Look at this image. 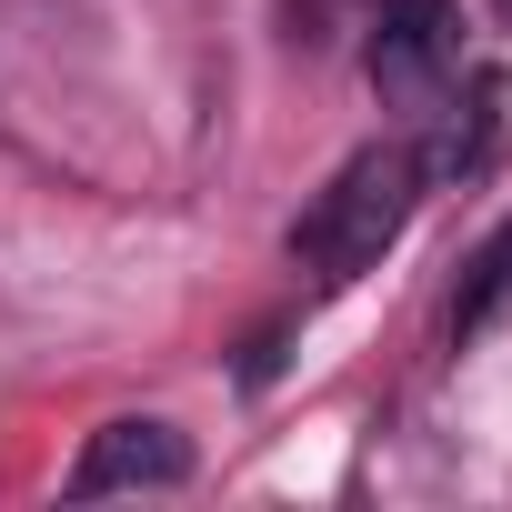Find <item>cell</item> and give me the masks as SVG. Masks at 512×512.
I'll list each match as a JSON object with an SVG mask.
<instances>
[{"instance_id":"4","label":"cell","mask_w":512,"mask_h":512,"mask_svg":"<svg viewBox=\"0 0 512 512\" xmlns=\"http://www.w3.org/2000/svg\"><path fill=\"white\" fill-rule=\"evenodd\" d=\"M512 312V221L472 251V272H462V292H452V342H472V332H492Z\"/></svg>"},{"instance_id":"2","label":"cell","mask_w":512,"mask_h":512,"mask_svg":"<svg viewBox=\"0 0 512 512\" xmlns=\"http://www.w3.org/2000/svg\"><path fill=\"white\" fill-rule=\"evenodd\" d=\"M372 91L402 121H442L462 91V21L452 0H392L382 31H372Z\"/></svg>"},{"instance_id":"3","label":"cell","mask_w":512,"mask_h":512,"mask_svg":"<svg viewBox=\"0 0 512 512\" xmlns=\"http://www.w3.org/2000/svg\"><path fill=\"white\" fill-rule=\"evenodd\" d=\"M171 482H191V442L171 422H101L81 442V462H71L81 502H101V492H171Z\"/></svg>"},{"instance_id":"1","label":"cell","mask_w":512,"mask_h":512,"mask_svg":"<svg viewBox=\"0 0 512 512\" xmlns=\"http://www.w3.org/2000/svg\"><path fill=\"white\" fill-rule=\"evenodd\" d=\"M412 201H422V151H402V141H372V151H352L322 191H312V211L292 221V262L322 282V292H342V282H362L382 251L402 241V221H412Z\"/></svg>"}]
</instances>
